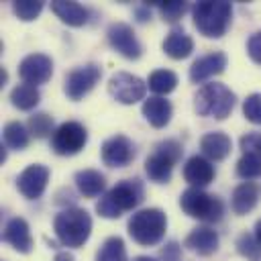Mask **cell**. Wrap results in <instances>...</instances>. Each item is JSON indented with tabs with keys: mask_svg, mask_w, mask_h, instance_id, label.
Listing matches in <instances>:
<instances>
[{
	"mask_svg": "<svg viewBox=\"0 0 261 261\" xmlns=\"http://www.w3.org/2000/svg\"><path fill=\"white\" fill-rule=\"evenodd\" d=\"M243 114L249 122L261 124V94H251L243 102Z\"/></svg>",
	"mask_w": 261,
	"mask_h": 261,
	"instance_id": "836d02e7",
	"label": "cell"
},
{
	"mask_svg": "<svg viewBox=\"0 0 261 261\" xmlns=\"http://www.w3.org/2000/svg\"><path fill=\"white\" fill-rule=\"evenodd\" d=\"M133 261H157V259H153V257H149V255H139V257H135Z\"/></svg>",
	"mask_w": 261,
	"mask_h": 261,
	"instance_id": "60d3db41",
	"label": "cell"
},
{
	"mask_svg": "<svg viewBox=\"0 0 261 261\" xmlns=\"http://www.w3.org/2000/svg\"><path fill=\"white\" fill-rule=\"evenodd\" d=\"M163 51L171 59H186L194 51V39L179 27L171 29L163 41Z\"/></svg>",
	"mask_w": 261,
	"mask_h": 261,
	"instance_id": "d6986e66",
	"label": "cell"
},
{
	"mask_svg": "<svg viewBox=\"0 0 261 261\" xmlns=\"http://www.w3.org/2000/svg\"><path fill=\"white\" fill-rule=\"evenodd\" d=\"M149 90H153L155 94H169L175 90L177 86V75L169 69H155L151 75H149V82H147Z\"/></svg>",
	"mask_w": 261,
	"mask_h": 261,
	"instance_id": "83f0119b",
	"label": "cell"
},
{
	"mask_svg": "<svg viewBox=\"0 0 261 261\" xmlns=\"http://www.w3.org/2000/svg\"><path fill=\"white\" fill-rule=\"evenodd\" d=\"M247 53L255 63H261V31L253 33L247 41Z\"/></svg>",
	"mask_w": 261,
	"mask_h": 261,
	"instance_id": "e575fe53",
	"label": "cell"
},
{
	"mask_svg": "<svg viewBox=\"0 0 261 261\" xmlns=\"http://www.w3.org/2000/svg\"><path fill=\"white\" fill-rule=\"evenodd\" d=\"M41 10H43V2H39V0H16V2H12V12L24 22L35 20L41 14Z\"/></svg>",
	"mask_w": 261,
	"mask_h": 261,
	"instance_id": "1f68e13d",
	"label": "cell"
},
{
	"mask_svg": "<svg viewBox=\"0 0 261 261\" xmlns=\"http://www.w3.org/2000/svg\"><path fill=\"white\" fill-rule=\"evenodd\" d=\"M216 171L210 159L202 157V155H194L186 161L184 165V179L192 186V188H204L214 179Z\"/></svg>",
	"mask_w": 261,
	"mask_h": 261,
	"instance_id": "2e32d148",
	"label": "cell"
},
{
	"mask_svg": "<svg viewBox=\"0 0 261 261\" xmlns=\"http://www.w3.org/2000/svg\"><path fill=\"white\" fill-rule=\"evenodd\" d=\"M194 27L208 39H218L226 33L232 18V6L230 2L218 0V2H198L192 6Z\"/></svg>",
	"mask_w": 261,
	"mask_h": 261,
	"instance_id": "3957f363",
	"label": "cell"
},
{
	"mask_svg": "<svg viewBox=\"0 0 261 261\" xmlns=\"http://www.w3.org/2000/svg\"><path fill=\"white\" fill-rule=\"evenodd\" d=\"M2 139H4V145L6 147H10V149H24L27 145H29V139H31V133H29V128L22 124V122H18V120H12V122H8L6 126H4V130H2Z\"/></svg>",
	"mask_w": 261,
	"mask_h": 261,
	"instance_id": "484cf974",
	"label": "cell"
},
{
	"mask_svg": "<svg viewBox=\"0 0 261 261\" xmlns=\"http://www.w3.org/2000/svg\"><path fill=\"white\" fill-rule=\"evenodd\" d=\"M167 230V216L159 208H143L137 210L128 220V234L135 243L143 247L157 245Z\"/></svg>",
	"mask_w": 261,
	"mask_h": 261,
	"instance_id": "5b68a950",
	"label": "cell"
},
{
	"mask_svg": "<svg viewBox=\"0 0 261 261\" xmlns=\"http://www.w3.org/2000/svg\"><path fill=\"white\" fill-rule=\"evenodd\" d=\"M53 230L63 247H82L92 232V218L82 208H65L53 220Z\"/></svg>",
	"mask_w": 261,
	"mask_h": 261,
	"instance_id": "7a4b0ae2",
	"label": "cell"
},
{
	"mask_svg": "<svg viewBox=\"0 0 261 261\" xmlns=\"http://www.w3.org/2000/svg\"><path fill=\"white\" fill-rule=\"evenodd\" d=\"M29 133H31V137H35V139H45V137H49V135H53L55 133V128H53V118L47 114V112H35L31 118H29Z\"/></svg>",
	"mask_w": 261,
	"mask_h": 261,
	"instance_id": "f546056e",
	"label": "cell"
},
{
	"mask_svg": "<svg viewBox=\"0 0 261 261\" xmlns=\"http://www.w3.org/2000/svg\"><path fill=\"white\" fill-rule=\"evenodd\" d=\"M18 75L24 84L39 86L53 75V61L45 53H31L18 65Z\"/></svg>",
	"mask_w": 261,
	"mask_h": 261,
	"instance_id": "5bb4252c",
	"label": "cell"
},
{
	"mask_svg": "<svg viewBox=\"0 0 261 261\" xmlns=\"http://www.w3.org/2000/svg\"><path fill=\"white\" fill-rule=\"evenodd\" d=\"M181 210L202 222H218L224 214V204L218 196L204 192L202 188H188L179 196Z\"/></svg>",
	"mask_w": 261,
	"mask_h": 261,
	"instance_id": "8992f818",
	"label": "cell"
},
{
	"mask_svg": "<svg viewBox=\"0 0 261 261\" xmlns=\"http://www.w3.org/2000/svg\"><path fill=\"white\" fill-rule=\"evenodd\" d=\"M141 110H143V116L147 118V122L155 128H163L171 120V112H173L169 100H165L161 96H153V98L145 100Z\"/></svg>",
	"mask_w": 261,
	"mask_h": 261,
	"instance_id": "ffe728a7",
	"label": "cell"
},
{
	"mask_svg": "<svg viewBox=\"0 0 261 261\" xmlns=\"http://www.w3.org/2000/svg\"><path fill=\"white\" fill-rule=\"evenodd\" d=\"M6 159V147H2V151H0V161H4Z\"/></svg>",
	"mask_w": 261,
	"mask_h": 261,
	"instance_id": "7bdbcfd3",
	"label": "cell"
},
{
	"mask_svg": "<svg viewBox=\"0 0 261 261\" xmlns=\"http://www.w3.org/2000/svg\"><path fill=\"white\" fill-rule=\"evenodd\" d=\"M39 100H41V94L37 86H31V84H18L10 92V102L18 110H33L39 104Z\"/></svg>",
	"mask_w": 261,
	"mask_h": 261,
	"instance_id": "d4e9b609",
	"label": "cell"
},
{
	"mask_svg": "<svg viewBox=\"0 0 261 261\" xmlns=\"http://www.w3.org/2000/svg\"><path fill=\"white\" fill-rule=\"evenodd\" d=\"M181 145L173 139L161 141L155 147V153H151L145 161V173L149 175L151 181L157 184H167L171 179L173 165L181 159Z\"/></svg>",
	"mask_w": 261,
	"mask_h": 261,
	"instance_id": "52a82bcc",
	"label": "cell"
},
{
	"mask_svg": "<svg viewBox=\"0 0 261 261\" xmlns=\"http://www.w3.org/2000/svg\"><path fill=\"white\" fill-rule=\"evenodd\" d=\"M47 181H49V167L41 163H33L18 173L16 188L27 200H37L43 196Z\"/></svg>",
	"mask_w": 261,
	"mask_h": 261,
	"instance_id": "4fadbf2b",
	"label": "cell"
},
{
	"mask_svg": "<svg viewBox=\"0 0 261 261\" xmlns=\"http://www.w3.org/2000/svg\"><path fill=\"white\" fill-rule=\"evenodd\" d=\"M51 10L59 16L61 22H65L69 27H84L88 22V10L77 2L55 0V2H51Z\"/></svg>",
	"mask_w": 261,
	"mask_h": 261,
	"instance_id": "603a6c76",
	"label": "cell"
},
{
	"mask_svg": "<svg viewBox=\"0 0 261 261\" xmlns=\"http://www.w3.org/2000/svg\"><path fill=\"white\" fill-rule=\"evenodd\" d=\"M145 190L139 179H122L108 190L96 204V212L102 218H118L122 212L137 208L143 202Z\"/></svg>",
	"mask_w": 261,
	"mask_h": 261,
	"instance_id": "6da1fadb",
	"label": "cell"
},
{
	"mask_svg": "<svg viewBox=\"0 0 261 261\" xmlns=\"http://www.w3.org/2000/svg\"><path fill=\"white\" fill-rule=\"evenodd\" d=\"M253 234H255V237H257V241L261 243V218L255 222V232H253Z\"/></svg>",
	"mask_w": 261,
	"mask_h": 261,
	"instance_id": "ab89813d",
	"label": "cell"
},
{
	"mask_svg": "<svg viewBox=\"0 0 261 261\" xmlns=\"http://www.w3.org/2000/svg\"><path fill=\"white\" fill-rule=\"evenodd\" d=\"M157 8H159L163 20H167V22H177V20L186 14L188 4H186V2H159Z\"/></svg>",
	"mask_w": 261,
	"mask_h": 261,
	"instance_id": "d6a6232c",
	"label": "cell"
},
{
	"mask_svg": "<svg viewBox=\"0 0 261 261\" xmlns=\"http://www.w3.org/2000/svg\"><path fill=\"white\" fill-rule=\"evenodd\" d=\"M0 84H2V86L6 84V71H4V69H0Z\"/></svg>",
	"mask_w": 261,
	"mask_h": 261,
	"instance_id": "b9f144b4",
	"label": "cell"
},
{
	"mask_svg": "<svg viewBox=\"0 0 261 261\" xmlns=\"http://www.w3.org/2000/svg\"><path fill=\"white\" fill-rule=\"evenodd\" d=\"M261 143V133H247L241 137V149L243 153H257Z\"/></svg>",
	"mask_w": 261,
	"mask_h": 261,
	"instance_id": "d590c367",
	"label": "cell"
},
{
	"mask_svg": "<svg viewBox=\"0 0 261 261\" xmlns=\"http://www.w3.org/2000/svg\"><path fill=\"white\" fill-rule=\"evenodd\" d=\"M53 261H73V257L67 253V251H59L57 255H55V259Z\"/></svg>",
	"mask_w": 261,
	"mask_h": 261,
	"instance_id": "74e56055",
	"label": "cell"
},
{
	"mask_svg": "<svg viewBox=\"0 0 261 261\" xmlns=\"http://www.w3.org/2000/svg\"><path fill=\"white\" fill-rule=\"evenodd\" d=\"M259 200V188L253 181H243L232 190L230 206L234 214H247L257 206Z\"/></svg>",
	"mask_w": 261,
	"mask_h": 261,
	"instance_id": "7402d4cb",
	"label": "cell"
},
{
	"mask_svg": "<svg viewBox=\"0 0 261 261\" xmlns=\"http://www.w3.org/2000/svg\"><path fill=\"white\" fill-rule=\"evenodd\" d=\"M234 102H237V96L230 88H226L224 84L212 82V84H204L196 92L194 110L200 116H212L216 120H222L232 112Z\"/></svg>",
	"mask_w": 261,
	"mask_h": 261,
	"instance_id": "277c9868",
	"label": "cell"
},
{
	"mask_svg": "<svg viewBox=\"0 0 261 261\" xmlns=\"http://www.w3.org/2000/svg\"><path fill=\"white\" fill-rule=\"evenodd\" d=\"M161 261H181V247L175 241H169L161 249Z\"/></svg>",
	"mask_w": 261,
	"mask_h": 261,
	"instance_id": "8d00e7d4",
	"label": "cell"
},
{
	"mask_svg": "<svg viewBox=\"0 0 261 261\" xmlns=\"http://www.w3.org/2000/svg\"><path fill=\"white\" fill-rule=\"evenodd\" d=\"M186 247L192 249L198 255L208 257V255L216 253V249H218V234L210 226H196L186 237Z\"/></svg>",
	"mask_w": 261,
	"mask_h": 261,
	"instance_id": "ac0fdd59",
	"label": "cell"
},
{
	"mask_svg": "<svg viewBox=\"0 0 261 261\" xmlns=\"http://www.w3.org/2000/svg\"><path fill=\"white\" fill-rule=\"evenodd\" d=\"M102 77V69L96 63H86L82 67L71 69L65 75V86L63 92L67 94L69 100H82Z\"/></svg>",
	"mask_w": 261,
	"mask_h": 261,
	"instance_id": "30bf717a",
	"label": "cell"
},
{
	"mask_svg": "<svg viewBox=\"0 0 261 261\" xmlns=\"http://www.w3.org/2000/svg\"><path fill=\"white\" fill-rule=\"evenodd\" d=\"M2 241L8 243L10 247H14L18 253H31V249H33V239H31V230H29L27 220L20 218V216L10 218L8 224L4 226Z\"/></svg>",
	"mask_w": 261,
	"mask_h": 261,
	"instance_id": "e0dca14e",
	"label": "cell"
},
{
	"mask_svg": "<svg viewBox=\"0 0 261 261\" xmlns=\"http://www.w3.org/2000/svg\"><path fill=\"white\" fill-rule=\"evenodd\" d=\"M137 16H139V20H141V22H145L147 18H151V12H145L143 8H137Z\"/></svg>",
	"mask_w": 261,
	"mask_h": 261,
	"instance_id": "f35d334b",
	"label": "cell"
},
{
	"mask_svg": "<svg viewBox=\"0 0 261 261\" xmlns=\"http://www.w3.org/2000/svg\"><path fill=\"white\" fill-rule=\"evenodd\" d=\"M237 251L249 261H261V243L253 232H243L237 239Z\"/></svg>",
	"mask_w": 261,
	"mask_h": 261,
	"instance_id": "4dcf8cb0",
	"label": "cell"
},
{
	"mask_svg": "<svg viewBox=\"0 0 261 261\" xmlns=\"http://www.w3.org/2000/svg\"><path fill=\"white\" fill-rule=\"evenodd\" d=\"M237 175L243 179H255L261 175V155L259 153H243L237 161Z\"/></svg>",
	"mask_w": 261,
	"mask_h": 261,
	"instance_id": "f1b7e54d",
	"label": "cell"
},
{
	"mask_svg": "<svg viewBox=\"0 0 261 261\" xmlns=\"http://www.w3.org/2000/svg\"><path fill=\"white\" fill-rule=\"evenodd\" d=\"M108 92L120 104H135L145 98L147 84L139 75H133L128 71H116L108 80Z\"/></svg>",
	"mask_w": 261,
	"mask_h": 261,
	"instance_id": "9c48e42d",
	"label": "cell"
},
{
	"mask_svg": "<svg viewBox=\"0 0 261 261\" xmlns=\"http://www.w3.org/2000/svg\"><path fill=\"white\" fill-rule=\"evenodd\" d=\"M96 261H126V247L120 237H108L96 253Z\"/></svg>",
	"mask_w": 261,
	"mask_h": 261,
	"instance_id": "4316f807",
	"label": "cell"
},
{
	"mask_svg": "<svg viewBox=\"0 0 261 261\" xmlns=\"http://www.w3.org/2000/svg\"><path fill=\"white\" fill-rule=\"evenodd\" d=\"M100 157L108 167H126L135 159V145L124 135H114L104 141Z\"/></svg>",
	"mask_w": 261,
	"mask_h": 261,
	"instance_id": "7c38bea8",
	"label": "cell"
},
{
	"mask_svg": "<svg viewBox=\"0 0 261 261\" xmlns=\"http://www.w3.org/2000/svg\"><path fill=\"white\" fill-rule=\"evenodd\" d=\"M226 67V55L222 51H210L202 57H198L190 67V80L194 84H202L212 75L222 73Z\"/></svg>",
	"mask_w": 261,
	"mask_h": 261,
	"instance_id": "9a60e30c",
	"label": "cell"
},
{
	"mask_svg": "<svg viewBox=\"0 0 261 261\" xmlns=\"http://www.w3.org/2000/svg\"><path fill=\"white\" fill-rule=\"evenodd\" d=\"M106 37H108V43L114 51H118L122 57L126 59H139L141 53H143V47L133 31L130 24L126 22H112L106 31Z\"/></svg>",
	"mask_w": 261,
	"mask_h": 261,
	"instance_id": "8fae6325",
	"label": "cell"
},
{
	"mask_svg": "<svg viewBox=\"0 0 261 261\" xmlns=\"http://www.w3.org/2000/svg\"><path fill=\"white\" fill-rule=\"evenodd\" d=\"M257 153H259V155H261V143H259V149H257Z\"/></svg>",
	"mask_w": 261,
	"mask_h": 261,
	"instance_id": "ee69618b",
	"label": "cell"
},
{
	"mask_svg": "<svg viewBox=\"0 0 261 261\" xmlns=\"http://www.w3.org/2000/svg\"><path fill=\"white\" fill-rule=\"evenodd\" d=\"M75 188L86 198H96L106 188V177L96 169H82L75 173Z\"/></svg>",
	"mask_w": 261,
	"mask_h": 261,
	"instance_id": "cb8c5ba5",
	"label": "cell"
},
{
	"mask_svg": "<svg viewBox=\"0 0 261 261\" xmlns=\"http://www.w3.org/2000/svg\"><path fill=\"white\" fill-rule=\"evenodd\" d=\"M200 149L204 153L206 159L210 161H222L228 153H230V137L224 133H206L200 139Z\"/></svg>",
	"mask_w": 261,
	"mask_h": 261,
	"instance_id": "44dd1931",
	"label": "cell"
},
{
	"mask_svg": "<svg viewBox=\"0 0 261 261\" xmlns=\"http://www.w3.org/2000/svg\"><path fill=\"white\" fill-rule=\"evenodd\" d=\"M86 143H88V130L84 124L75 120L61 122L51 135V149L63 157L80 153L86 147Z\"/></svg>",
	"mask_w": 261,
	"mask_h": 261,
	"instance_id": "ba28073f",
	"label": "cell"
}]
</instances>
